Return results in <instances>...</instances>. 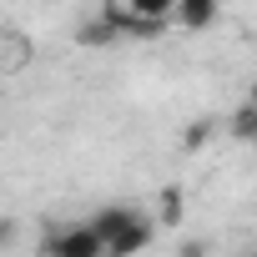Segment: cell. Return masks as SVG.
I'll return each mask as SVG.
<instances>
[{
    "instance_id": "obj_11",
    "label": "cell",
    "mask_w": 257,
    "mask_h": 257,
    "mask_svg": "<svg viewBox=\"0 0 257 257\" xmlns=\"http://www.w3.org/2000/svg\"><path fill=\"white\" fill-rule=\"evenodd\" d=\"M0 71H6V31H0Z\"/></svg>"
},
{
    "instance_id": "obj_9",
    "label": "cell",
    "mask_w": 257,
    "mask_h": 257,
    "mask_svg": "<svg viewBox=\"0 0 257 257\" xmlns=\"http://www.w3.org/2000/svg\"><path fill=\"white\" fill-rule=\"evenodd\" d=\"M207 252H212V247H207L202 237H182V242H177V257H207Z\"/></svg>"
},
{
    "instance_id": "obj_3",
    "label": "cell",
    "mask_w": 257,
    "mask_h": 257,
    "mask_svg": "<svg viewBox=\"0 0 257 257\" xmlns=\"http://www.w3.org/2000/svg\"><path fill=\"white\" fill-rule=\"evenodd\" d=\"M157 227H182L187 222V187H177V182H167L162 192H157V217H152Z\"/></svg>"
},
{
    "instance_id": "obj_1",
    "label": "cell",
    "mask_w": 257,
    "mask_h": 257,
    "mask_svg": "<svg viewBox=\"0 0 257 257\" xmlns=\"http://www.w3.org/2000/svg\"><path fill=\"white\" fill-rule=\"evenodd\" d=\"M91 222V232L101 237V257H137V252H147L152 247V217L147 212H137V207H126V202H106L101 212H91L86 217Z\"/></svg>"
},
{
    "instance_id": "obj_8",
    "label": "cell",
    "mask_w": 257,
    "mask_h": 257,
    "mask_svg": "<svg viewBox=\"0 0 257 257\" xmlns=\"http://www.w3.org/2000/svg\"><path fill=\"white\" fill-rule=\"evenodd\" d=\"M207 142H212V121H192L182 132V152H202Z\"/></svg>"
},
{
    "instance_id": "obj_4",
    "label": "cell",
    "mask_w": 257,
    "mask_h": 257,
    "mask_svg": "<svg viewBox=\"0 0 257 257\" xmlns=\"http://www.w3.org/2000/svg\"><path fill=\"white\" fill-rule=\"evenodd\" d=\"M172 21H177L182 31H207V26L217 21V0H177Z\"/></svg>"
},
{
    "instance_id": "obj_2",
    "label": "cell",
    "mask_w": 257,
    "mask_h": 257,
    "mask_svg": "<svg viewBox=\"0 0 257 257\" xmlns=\"http://www.w3.org/2000/svg\"><path fill=\"white\" fill-rule=\"evenodd\" d=\"M41 257H101V237L91 232V222H61L46 232Z\"/></svg>"
},
{
    "instance_id": "obj_10",
    "label": "cell",
    "mask_w": 257,
    "mask_h": 257,
    "mask_svg": "<svg viewBox=\"0 0 257 257\" xmlns=\"http://www.w3.org/2000/svg\"><path fill=\"white\" fill-rule=\"evenodd\" d=\"M16 232H21V227H16V217H6V212H0V252L16 242Z\"/></svg>"
},
{
    "instance_id": "obj_7",
    "label": "cell",
    "mask_w": 257,
    "mask_h": 257,
    "mask_svg": "<svg viewBox=\"0 0 257 257\" xmlns=\"http://www.w3.org/2000/svg\"><path fill=\"white\" fill-rule=\"evenodd\" d=\"M132 16H157V21H172V11H177V0H121Z\"/></svg>"
},
{
    "instance_id": "obj_5",
    "label": "cell",
    "mask_w": 257,
    "mask_h": 257,
    "mask_svg": "<svg viewBox=\"0 0 257 257\" xmlns=\"http://www.w3.org/2000/svg\"><path fill=\"white\" fill-rule=\"evenodd\" d=\"M227 132H232V142H252V147H257V106H252V101L232 111V121H227Z\"/></svg>"
},
{
    "instance_id": "obj_13",
    "label": "cell",
    "mask_w": 257,
    "mask_h": 257,
    "mask_svg": "<svg viewBox=\"0 0 257 257\" xmlns=\"http://www.w3.org/2000/svg\"><path fill=\"white\" fill-rule=\"evenodd\" d=\"M247 257H257V252H247Z\"/></svg>"
},
{
    "instance_id": "obj_6",
    "label": "cell",
    "mask_w": 257,
    "mask_h": 257,
    "mask_svg": "<svg viewBox=\"0 0 257 257\" xmlns=\"http://www.w3.org/2000/svg\"><path fill=\"white\" fill-rule=\"evenodd\" d=\"M116 36H121V31H116L106 16H96V21H86V26L76 31V41H81V46H111Z\"/></svg>"
},
{
    "instance_id": "obj_12",
    "label": "cell",
    "mask_w": 257,
    "mask_h": 257,
    "mask_svg": "<svg viewBox=\"0 0 257 257\" xmlns=\"http://www.w3.org/2000/svg\"><path fill=\"white\" fill-rule=\"evenodd\" d=\"M247 101H252V106H257V81H252V91H247Z\"/></svg>"
}]
</instances>
